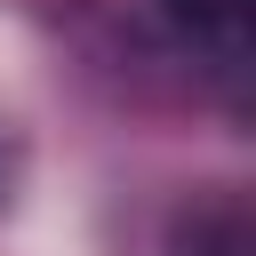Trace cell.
Here are the masks:
<instances>
[{"mask_svg":"<svg viewBox=\"0 0 256 256\" xmlns=\"http://www.w3.org/2000/svg\"><path fill=\"white\" fill-rule=\"evenodd\" d=\"M248 8L256 0H160V16L192 40H216V48H240L248 40Z\"/></svg>","mask_w":256,"mask_h":256,"instance_id":"obj_1","label":"cell"}]
</instances>
